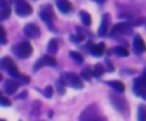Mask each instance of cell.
<instances>
[{
    "label": "cell",
    "mask_w": 146,
    "mask_h": 121,
    "mask_svg": "<svg viewBox=\"0 0 146 121\" xmlns=\"http://www.w3.org/2000/svg\"><path fill=\"white\" fill-rule=\"evenodd\" d=\"M57 7L64 14H67V13H70L72 10V4H71L70 0H57Z\"/></svg>",
    "instance_id": "cell-15"
},
{
    "label": "cell",
    "mask_w": 146,
    "mask_h": 121,
    "mask_svg": "<svg viewBox=\"0 0 146 121\" xmlns=\"http://www.w3.org/2000/svg\"><path fill=\"white\" fill-rule=\"evenodd\" d=\"M0 66L11 76V77H14V78H17L19 81H21V83H29V77L27 76H24V74H21L19 70H17V67H16V64H14V61L11 60L10 57H4V59H1L0 60Z\"/></svg>",
    "instance_id": "cell-2"
},
{
    "label": "cell",
    "mask_w": 146,
    "mask_h": 121,
    "mask_svg": "<svg viewBox=\"0 0 146 121\" xmlns=\"http://www.w3.org/2000/svg\"><path fill=\"white\" fill-rule=\"evenodd\" d=\"M70 39H71V41H74V43H81V41H84V36H81V34H74V36H71Z\"/></svg>",
    "instance_id": "cell-28"
},
{
    "label": "cell",
    "mask_w": 146,
    "mask_h": 121,
    "mask_svg": "<svg viewBox=\"0 0 146 121\" xmlns=\"http://www.w3.org/2000/svg\"><path fill=\"white\" fill-rule=\"evenodd\" d=\"M142 77H146V70L143 71V76H142Z\"/></svg>",
    "instance_id": "cell-36"
},
{
    "label": "cell",
    "mask_w": 146,
    "mask_h": 121,
    "mask_svg": "<svg viewBox=\"0 0 146 121\" xmlns=\"http://www.w3.org/2000/svg\"><path fill=\"white\" fill-rule=\"evenodd\" d=\"M106 66H108V70H109V71H113V66H112V63L109 60L106 61Z\"/></svg>",
    "instance_id": "cell-32"
},
{
    "label": "cell",
    "mask_w": 146,
    "mask_h": 121,
    "mask_svg": "<svg viewBox=\"0 0 146 121\" xmlns=\"http://www.w3.org/2000/svg\"><path fill=\"white\" fill-rule=\"evenodd\" d=\"M9 16H10V6L7 4V6L3 7V11L0 13V17H1V19H7Z\"/></svg>",
    "instance_id": "cell-25"
},
{
    "label": "cell",
    "mask_w": 146,
    "mask_h": 121,
    "mask_svg": "<svg viewBox=\"0 0 146 121\" xmlns=\"http://www.w3.org/2000/svg\"><path fill=\"white\" fill-rule=\"evenodd\" d=\"M0 121H6V120H1V118H0Z\"/></svg>",
    "instance_id": "cell-38"
},
{
    "label": "cell",
    "mask_w": 146,
    "mask_h": 121,
    "mask_svg": "<svg viewBox=\"0 0 146 121\" xmlns=\"http://www.w3.org/2000/svg\"><path fill=\"white\" fill-rule=\"evenodd\" d=\"M7 40V34H6V30L0 26V44H4Z\"/></svg>",
    "instance_id": "cell-26"
},
{
    "label": "cell",
    "mask_w": 146,
    "mask_h": 121,
    "mask_svg": "<svg viewBox=\"0 0 146 121\" xmlns=\"http://www.w3.org/2000/svg\"><path fill=\"white\" fill-rule=\"evenodd\" d=\"M132 1L139 4V6H142V7H146V0H132Z\"/></svg>",
    "instance_id": "cell-31"
},
{
    "label": "cell",
    "mask_w": 146,
    "mask_h": 121,
    "mask_svg": "<svg viewBox=\"0 0 146 121\" xmlns=\"http://www.w3.org/2000/svg\"><path fill=\"white\" fill-rule=\"evenodd\" d=\"M113 53H116V56H119V57H128L129 56V51L125 47H115Z\"/></svg>",
    "instance_id": "cell-20"
},
{
    "label": "cell",
    "mask_w": 146,
    "mask_h": 121,
    "mask_svg": "<svg viewBox=\"0 0 146 121\" xmlns=\"http://www.w3.org/2000/svg\"><path fill=\"white\" fill-rule=\"evenodd\" d=\"M41 66H51V67H55V66H57V60H55L52 56L47 54V56H44L41 60H38L37 63H36V66H34V70H38Z\"/></svg>",
    "instance_id": "cell-12"
},
{
    "label": "cell",
    "mask_w": 146,
    "mask_h": 121,
    "mask_svg": "<svg viewBox=\"0 0 146 121\" xmlns=\"http://www.w3.org/2000/svg\"><path fill=\"white\" fill-rule=\"evenodd\" d=\"M9 3H7V0H0V7H4V6H7Z\"/></svg>",
    "instance_id": "cell-33"
},
{
    "label": "cell",
    "mask_w": 146,
    "mask_h": 121,
    "mask_svg": "<svg viewBox=\"0 0 146 121\" xmlns=\"http://www.w3.org/2000/svg\"><path fill=\"white\" fill-rule=\"evenodd\" d=\"M113 31L115 33H119V34H123V36H129V34H132V24L131 23H126V21L119 23V24H116L113 27Z\"/></svg>",
    "instance_id": "cell-11"
},
{
    "label": "cell",
    "mask_w": 146,
    "mask_h": 121,
    "mask_svg": "<svg viewBox=\"0 0 146 121\" xmlns=\"http://www.w3.org/2000/svg\"><path fill=\"white\" fill-rule=\"evenodd\" d=\"M80 17H81V21H82L85 26H90V24H91V16H90V13L81 11V13H80Z\"/></svg>",
    "instance_id": "cell-19"
},
{
    "label": "cell",
    "mask_w": 146,
    "mask_h": 121,
    "mask_svg": "<svg viewBox=\"0 0 146 121\" xmlns=\"http://www.w3.org/2000/svg\"><path fill=\"white\" fill-rule=\"evenodd\" d=\"M111 101H112L113 107H115L119 113H122L125 117L128 116L129 106H128V103H126V100H125V98H121L119 96H111Z\"/></svg>",
    "instance_id": "cell-5"
},
{
    "label": "cell",
    "mask_w": 146,
    "mask_h": 121,
    "mask_svg": "<svg viewBox=\"0 0 146 121\" xmlns=\"http://www.w3.org/2000/svg\"><path fill=\"white\" fill-rule=\"evenodd\" d=\"M104 73H105V68H104V66H102V64H97V66L92 68V76H95V77L102 76Z\"/></svg>",
    "instance_id": "cell-22"
},
{
    "label": "cell",
    "mask_w": 146,
    "mask_h": 121,
    "mask_svg": "<svg viewBox=\"0 0 146 121\" xmlns=\"http://www.w3.org/2000/svg\"><path fill=\"white\" fill-rule=\"evenodd\" d=\"M108 86L112 87V88H113L115 91H118V93H123V91H125V84L121 83V81H108Z\"/></svg>",
    "instance_id": "cell-17"
},
{
    "label": "cell",
    "mask_w": 146,
    "mask_h": 121,
    "mask_svg": "<svg viewBox=\"0 0 146 121\" xmlns=\"http://www.w3.org/2000/svg\"><path fill=\"white\" fill-rule=\"evenodd\" d=\"M13 53L19 59H29L33 54V46L29 41H21L13 47Z\"/></svg>",
    "instance_id": "cell-3"
},
{
    "label": "cell",
    "mask_w": 146,
    "mask_h": 121,
    "mask_svg": "<svg viewBox=\"0 0 146 121\" xmlns=\"http://www.w3.org/2000/svg\"><path fill=\"white\" fill-rule=\"evenodd\" d=\"M19 88V83L14 80H7L4 83V93L6 94H14Z\"/></svg>",
    "instance_id": "cell-16"
},
{
    "label": "cell",
    "mask_w": 146,
    "mask_h": 121,
    "mask_svg": "<svg viewBox=\"0 0 146 121\" xmlns=\"http://www.w3.org/2000/svg\"><path fill=\"white\" fill-rule=\"evenodd\" d=\"M133 91H135L138 96L143 97V98L146 100V77H139V78L135 80Z\"/></svg>",
    "instance_id": "cell-7"
},
{
    "label": "cell",
    "mask_w": 146,
    "mask_h": 121,
    "mask_svg": "<svg viewBox=\"0 0 146 121\" xmlns=\"http://www.w3.org/2000/svg\"><path fill=\"white\" fill-rule=\"evenodd\" d=\"M109 23H111V16H109V13H105L102 16V21H101V26L98 29V34L101 37L106 36V33L109 31Z\"/></svg>",
    "instance_id": "cell-9"
},
{
    "label": "cell",
    "mask_w": 146,
    "mask_h": 121,
    "mask_svg": "<svg viewBox=\"0 0 146 121\" xmlns=\"http://www.w3.org/2000/svg\"><path fill=\"white\" fill-rule=\"evenodd\" d=\"M70 56H71V59L75 61V63H78V64H82L84 63V57H82V54H80L78 51H71L70 53Z\"/></svg>",
    "instance_id": "cell-21"
},
{
    "label": "cell",
    "mask_w": 146,
    "mask_h": 121,
    "mask_svg": "<svg viewBox=\"0 0 146 121\" xmlns=\"http://www.w3.org/2000/svg\"><path fill=\"white\" fill-rule=\"evenodd\" d=\"M88 50H90V53H91L92 56L101 57V56L104 54V51H105V46H104L102 43H98V44L90 43V44H88Z\"/></svg>",
    "instance_id": "cell-13"
},
{
    "label": "cell",
    "mask_w": 146,
    "mask_h": 121,
    "mask_svg": "<svg viewBox=\"0 0 146 121\" xmlns=\"http://www.w3.org/2000/svg\"><path fill=\"white\" fill-rule=\"evenodd\" d=\"M94 1H98V3H104L105 0H94Z\"/></svg>",
    "instance_id": "cell-34"
},
{
    "label": "cell",
    "mask_w": 146,
    "mask_h": 121,
    "mask_svg": "<svg viewBox=\"0 0 146 121\" xmlns=\"http://www.w3.org/2000/svg\"><path fill=\"white\" fill-rule=\"evenodd\" d=\"M1 80H3V77H1V74H0V81H1Z\"/></svg>",
    "instance_id": "cell-37"
},
{
    "label": "cell",
    "mask_w": 146,
    "mask_h": 121,
    "mask_svg": "<svg viewBox=\"0 0 146 121\" xmlns=\"http://www.w3.org/2000/svg\"><path fill=\"white\" fill-rule=\"evenodd\" d=\"M91 76H92V70H91L90 67H87V68H84V70H82V77H84V78L90 80V78H91Z\"/></svg>",
    "instance_id": "cell-27"
},
{
    "label": "cell",
    "mask_w": 146,
    "mask_h": 121,
    "mask_svg": "<svg viewBox=\"0 0 146 121\" xmlns=\"http://www.w3.org/2000/svg\"><path fill=\"white\" fill-rule=\"evenodd\" d=\"M40 17H41V20H44V23L51 24V23L54 21V11H52V9H51L50 6L41 7V10H40Z\"/></svg>",
    "instance_id": "cell-10"
},
{
    "label": "cell",
    "mask_w": 146,
    "mask_h": 121,
    "mask_svg": "<svg viewBox=\"0 0 146 121\" xmlns=\"http://www.w3.org/2000/svg\"><path fill=\"white\" fill-rule=\"evenodd\" d=\"M61 81H62L64 84L71 86V87L78 88V90L84 87V83H82L81 77H78V76L74 74V73H62V76H61Z\"/></svg>",
    "instance_id": "cell-4"
},
{
    "label": "cell",
    "mask_w": 146,
    "mask_h": 121,
    "mask_svg": "<svg viewBox=\"0 0 146 121\" xmlns=\"http://www.w3.org/2000/svg\"><path fill=\"white\" fill-rule=\"evenodd\" d=\"M80 121H108L97 104H91L80 116Z\"/></svg>",
    "instance_id": "cell-1"
},
{
    "label": "cell",
    "mask_w": 146,
    "mask_h": 121,
    "mask_svg": "<svg viewBox=\"0 0 146 121\" xmlns=\"http://www.w3.org/2000/svg\"><path fill=\"white\" fill-rule=\"evenodd\" d=\"M133 49H135L136 53L146 51V43L141 36H135V39H133Z\"/></svg>",
    "instance_id": "cell-14"
},
{
    "label": "cell",
    "mask_w": 146,
    "mask_h": 121,
    "mask_svg": "<svg viewBox=\"0 0 146 121\" xmlns=\"http://www.w3.org/2000/svg\"><path fill=\"white\" fill-rule=\"evenodd\" d=\"M16 13L20 17H26V16H29V14L33 13V7L26 0H23L20 3H16Z\"/></svg>",
    "instance_id": "cell-6"
},
{
    "label": "cell",
    "mask_w": 146,
    "mask_h": 121,
    "mask_svg": "<svg viewBox=\"0 0 146 121\" xmlns=\"http://www.w3.org/2000/svg\"><path fill=\"white\" fill-rule=\"evenodd\" d=\"M0 106H3V107H9V106H11V101H10L7 97H4V96L1 94V91H0Z\"/></svg>",
    "instance_id": "cell-24"
},
{
    "label": "cell",
    "mask_w": 146,
    "mask_h": 121,
    "mask_svg": "<svg viewBox=\"0 0 146 121\" xmlns=\"http://www.w3.org/2000/svg\"><path fill=\"white\" fill-rule=\"evenodd\" d=\"M20 1H23V0H14V3H20Z\"/></svg>",
    "instance_id": "cell-35"
},
{
    "label": "cell",
    "mask_w": 146,
    "mask_h": 121,
    "mask_svg": "<svg viewBox=\"0 0 146 121\" xmlns=\"http://www.w3.org/2000/svg\"><path fill=\"white\" fill-rule=\"evenodd\" d=\"M138 121H146V107L141 106L138 111Z\"/></svg>",
    "instance_id": "cell-23"
},
{
    "label": "cell",
    "mask_w": 146,
    "mask_h": 121,
    "mask_svg": "<svg viewBox=\"0 0 146 121\" xmlns=\"http://www.w3.org/2000/svg\"><path fill=\"white\" fill-rule=\"evenodd\" d=\"M52 93H54V88H52L51 86H48V87H47V88L44 90V96H46L47 98H50V97L52 96Z\"/></svg>",
    "instance_id": "cell-29"
},
{
    "label": "cell",
    "mask_w": 146,
    "mask_h": 121,
    "mask_svg": "<svg viewBox=\"0 0 146 121\" xmlns=\"http://www.w3.org/2000/svg\"><path fill=\"white\" fill-rule=\"evenodd\" d=\"M57 86H58V93H60V94H64V91H65V88H64V86H65V84H64V86H62V81H61V80H60V81H58V84H57Z\"/></svg>",
    "instance_id": "cell-30"
},
{
    "label": "cell",
    "mask_w": 146,
    "mask_h": 121,
    "mask_svg": "<svg viewBox=\"0 0 146 121\" xmlns=\"http://www.w3.org/2000/svg\"><path fill=\"white\" fill-rule=\"evenodd\" d=\"M24 34H26L27 37H30V39H37V37H40L41 30H40V27H38L37 24L29 23V24L24 26Z\"/></svg>",
    "instance_id": "cell-8"
},
{
    "label": "cell",
    "mask_w": 146,
    "mask_h": 121,
    "mask_svg": "<svg viewBox=\"0 0 146 121\" xmlns=\"http://www.w3.org/2000/svg\"><path fill=\"white\" fill-rule=\"evenodd\" d=\"M58 40L57 39H54V40H51L48 43V47H47V50H48V54L51 56V54H55L57 53V50H58Z\"/></svg>",
    "instance_id": "cell-18"
}]
</instances>
